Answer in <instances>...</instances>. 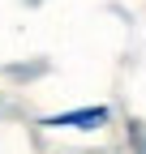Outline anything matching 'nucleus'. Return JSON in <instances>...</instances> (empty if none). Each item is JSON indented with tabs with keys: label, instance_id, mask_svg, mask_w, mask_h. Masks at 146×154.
Returning <instances> with one entry per match:
<instances>
[{
	"label": "nucleus",
	"instance_id": "f257e3e1",
	"mask_svg": "<svg viewBox=\"0 0 146 154\" xmlns=\"http://www.w3.org/2000/svg\"><path fill=\"white\" fill-rule=\"evenodd\" d=\"M47 128H99L107 124V107H82V111H60L43 120Z\"/></svg>",
	"mask_w": 146,
	"mask_h": 154
}]
</instances>
